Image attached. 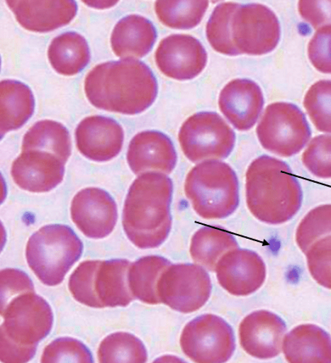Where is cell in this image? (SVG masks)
<instances>
[{"mask_svg": "<svg viewBox=\"0 0 331 363\" xmlns=\"http://www.w3.org/2000/svg\"><path fill=\"white\" fill-rule=\"evenodd\" d=\"M302 162L313 175L331 179V135L313 138L303 153Z\"/></svg>", "mask_w": 331, "mask_h": 363, "instance_id": "obj_36", "label": "cell"}, {"mask_svg": "<svg viewBox=\"0 0 331 363\" xmlns=\"http://www.w3.org/2000/svg\"><path fill=\"white\" fill-rule=\"evenodd\" d=\"M239 248L237 239L223 227L205 226L191 240L190 255L196 264L215 272L218 260L229 250Z\"/></svg>", "mask_w": 331, "mask_h": 363, "instance_id": "obj_27", "label": "cell"}, {"mask_svg": "<svg viewBox=\"0 0 331 363\" xmlns=\"http://www.w3.org/2000/svg\"><path fill=\"white\" fill-rule=\"evenodd\" d=\"M234 46L240 55H263L276 49L281 26L273 11L262 4H240L231 23Z\"/></svg>", "mask_w": 331, "mask_h": 363, "instance_id": "obj_11", "label": "cell"}, {"mask_svg": "<svg viewBox=\"0 0 331 363\" xmlns=\"http://www.w3.org/2000/svg\"><path fill=\"white\" fill-rule=\"evenodd\" d=\"M127 161L136 175L151 170L170 174L176 166L177 154L171 138L165 133L147 130L132 139Z\"/></svg>", "mask_w": 331, "mask_h": 363, "instance_id": "obj_20", "label": "cell"}, {"mask_svg": "<svg viewBox=\"0 0 331 363\" xmlns=\"http://www.w3.org/2000/svg\"><path fill=\"white\" fill-rule=\"evenodd\" d=\"M158 33L152 22L141 15L125 16L111 33V48L117 57L142 58L153 49Z\"/></svg>", "mask_w": 331, "mask_h": 363, "instance_id": "obj_22", "label": "cell"}, {"mask_svg": "<svg viewBox=\"0 0 331 363\" xmlns=\"http://www.w3.org/2000/svg\"><path fill=\"white\" fill-rule=\"evenodd\" d=\"M2 138L5 133L18 130L31 118L35 108V96L26 84L16 80L0 83Z\"/></svg>", "mask_w": 331, "mask_h": 363, "instance_id": "obj_24", "label": "cell"}, {"mask_svg": "<svg viewBox=\"0 0 331 363\" xmlns=\"http://www.w3.org/2000/svg\"><path fill=\"white\" fill-rule=\"evenodd\" d=\"M172 262L162 256H145L133 262L128 271V284L135 299L142 303L157 305L161 301L158 284Z\"/></svg>", "mask_w": 331, "mask_h": 363, "instance_id": "obj_26", "label": "cell"}, {"mask_svg": "<svg viewBox=\"0 0 331 363\" xmlns=\"http://www.w3.org/2000/svg\"><path fill=\"white\" fill-rule=\"evenodd\" d=\"M172 194V179L162 172H145L133 182L123 206V226L137 247H159L169 236Z\"/></svg>", "mask_w": 331, "mask_h": 363, "instance_id": "obj_2", "label": "cell"}, {"mask_svg": "<svg viewBox=\"0 0 331 363\" xmlns=\"http://www.w3.org/2000/svg\"><path fill=\"white\" fill-rule=\"evenodd\" d=\"M287 332L286 323L274 313L266 310L252 312L239 328L241 347L257 359H271L283 351Z\"/></svg>", "mask_w": 331, "mask_h": 363, "instance_id": "obj_16", "label": "cell"}, {"mask_svg": "<svg viewBox=\"0 0 331 363\" xmlns=\"http://www.w3.org/2000/svg\"><path fill=\"white\" fill-rule=\"evenodd\" d=\"M308 55L318 72L331 74V25L319 28L314 33L308 43Z\"/></svg>", "mask_w": 331, "mask_h": 363, "instance_id": "obj_37", "label": "cell"}, {"mask_svg": "<svg viewBox=\"0 0 331 363\" xmlns=\"http://www.w3.org/2000/svg\"><path fill=\"white\" fill-rule=\"evenodd\" d=\"M131 264L127 259L82 262L70 277V292L93 308L127 306L135 299L128 284Z\"/></svg>", "mask_w": 331, "mask_h": 363, "instance_id": "obj_6", "label": "cell"}, {"mask_svg": "<svg viewBox=\"0 0 331 363\" xmlns=\"http://www.w3.org/2000/svg\"><path fill=\"white\" fill-rule=\"evenodd\" d=\"M98 356L102 363H144L148 357L142 340L127 333H116L106 337L99 345Z\"/></svg>", "mask_w": 331, "mask_h": 363, "instance_id": "obj_30", "label": "cell"}, {"mask_svg": "<svg viewBox=\"0 0 331 363\" xmlns=\"http://www.w3.org/2000/svg\"><path fill=\"white\" fill-rule=\"evenodd\" d=\"M4 323L0 339V360L30 362L38 345L53 326V312L46 300L35 293L18 295L1 309Z\"/></svg>", "mask_w": 331, "mask_h": 363, "instance_id": "obj_4", "label": "cell"}, {"mask_svg": "<svg viewBox=\"0 0 331 363\" xmlns=\"http://www.w3.org/2000/svg\"><path fill=\"white\" fill-rule=\"evenodd\" d=\"M305 255L308 271L314 281L331 289V235L318 240Z\"/></svg>", "mask_w": 331, "mask_h": 363, "instance_id": "obj_35", "label": "cell"}, {"mask_svg": "<svg viewBox=\"0 0 331 363\" xmlns=\"http://www.w3.org/2000/svg\"><path fill=\"white\" fill-rule=\"evenodd\" d=\"M72 221L89 238L102 239L114 230L117 206L111 195L100 188H86L78 192L71 206Z\"/></svg>", "mask_w": 331, "mask_h": 363, "instance_id": "obj_15", "label": "cell"}, {"mask_svg": "<svg viewBox=\"0 0 331 363\" xmlns=\"http://www.w3.org/2000/svg\"><path fill=\"white\" fill-rule=\"evenodd\" d=\"M160 71L178 81H189L205 69L208 55L203 45L189 35H172L162 39L155 52Z\"/></svg>", "mask_w": 331, "mask_h": 363, "instance_id": "obj_13", "label": "cell"}, {"mask_svg": "<svg viewBox=\"0 0 331 363\" xmlns=\"http://www.w3.org/2000/svg\"><path fill=\"white\" fill-rule=\"evenodd\" d=\"M215 272L218 284L228 293L245 297L262 286L267 278V266L255 251L237 248L221 257Z\"/></svg>", "mask_w": 331, "mask_h": 363, "instance_id": "obj_14", "label": "cell"}, {"mask_svg": "<svg viewBox=\"0 0 331 363\" xmlns=\"http://www.w3.org/2000/svg\"><path fill=\"white\" fill-rule=\"evenodd\" d=\"M261 87L254 81L241 78L227 84L222 89L218 107L225 118L239 131L254 127L264 108Z\"/></svg>", "mask_w": 331, "mask_h": 363, "instance_id": "obj_19", "label": "cell"}, {"mask_svg": "<svg viewBox=\"0 0 331 363\" xmlns=\"http://www.w3.org/2000/svg\"><path fill=\"white\" fill-rule=\"evenodd\" d=\"M240 4L224 2L217 5L207 22L206 33L211 48L218 53L237 57L240 53L234 46L231 23L232 16Z\"/></svg>", "mask_w": 331, "mask_h": 363, "instance_id": "obj_31", "label": "cell"}, {"mask_svg": "<svg viewBox=\"0 0 331 363\" xmlns=\"http://www.w3.org/2000/svg\"><path fill=\"white\" fill-rule=\"evenodd\" d=\"M181 346L189 359L199 363H221L231 359L235 350L233 329L223 318L206 314L183 329Z\"/></svg>", "mask_w": 331, "mask_h": 363, "instance_id": "obj_10", "label": "cell"}, {"mask_svg": "<svg viewBox=\"0 0 331 363\" xmlns=\"http://www.w3.org/2000/svg\"><path fill=\"white\" fill-rule=\"evenodd\" d=\"M304 107L318 131L331 133V80L314 83L305 94Z\"/></svg>", "mask_w": 331, "mask_h": 363, "instance_id": "obj_32", "label": "cell"}, {"mask_svg": "<svg viewBox=\"0 0 331 363\" xmlns=\"http://www.w3.org/2000/svg\"><path fill=\"white\" fill-rule=\"evenodd\" d=\"M1 279V309L18 295L35 293L31 279L18 269L7 268L0 272Z\"/></svg>", "mask_w": 331, "mask_h": 363, "instance_id": "obj_38", "label": "cell"}, {"mask_svg": "<svg viewBox=\"0 0 331 363\" xmlns=\"http://www.w3.org/2000/svg\"><path fill=\"white\" fill-rule=\"evenodd\" d=\"M43 150L59 157L64 164L72 153L70 133L57 121L44 120L35 123L25 134L22 152Z\"/></svg>", "mask_w": 331, "mask_h": 363, "instance_id": "obj_28", "label": "cell"}, {"mask_svg": "<svg viewBox=\"0 0 331 363\" xmlns=\"http://www.w3.org/2000/svg\"><path fill=\"white\" fill-rule=\"evenodd\" d=\"M246 200L256 219L279 225L298 213L303 191L298 179L284 161L262 155L247 170Z\"/></svg>", "mask_w": 331, "mask_h": 363, "instance_id": "obj_3", "label": "cell"}, {"mask_svg": "<svg viewBox=\"0 0 331 363\" xmlns=\"http://www.w3.org/2000/svg\"><path fill=\"white\" fill-rule=\"evenodd\" d=\"M184 191L194 211L206 220H222L232 216L240 204L237 173L224 162H201L189 172Z\"/></svg>", "mask_w": 331, "mask_h": 363, "instance_id": "obj_5", "label": "cell"}, {"mask_svg": "<svg viewBox=\"0 0 331 363\" xmlns=\"http://www.w3.org/2000/svg\"><path fill=\"white\" fill-rule=\"evenodd\" d=\"M158 292L162 303L189 314L208 301L212 292L211 277L199 264H172L160 278Z\"/></svg>", "mask_w": 331, "mask_h": 363, "instance_id": "obj_12", "label": "cell"}, {"mask_svg": "<svg viewBox=\"0 0 331 363\" xmlns=\"http://www.w3.org/2000/svg\"><path fill=\"white\" fill-rule=\"evenodd\" d=\"M43 363L94 362L91 352L74 338L61 337L48 345L43 351Z\"/></svg>", "mask_w": 331, "mask_h": 363, "instance_id": "obj_34", "label": "cell"}, {"mask_svg": "<svg viewBox=\"0 0 331 363\" xmlns=\"http://www.w3.org/2000/svg\"><path fill=\"white\" fill-rule=\"evenodd\" d=\"M178 137L184 155L193 163L225 160L235 144L232 128L213 111H201L189 117Z\"/></svg>", "mask_w": 331, "mask_h": 363, "instance_id": "obj_9", "label": "cell"}, {"mask_svg": "<svg viewBox=\"0 0 331 363\" xmlns=\"http://www.w3.org/2000/svg\"><path fill=\"white\" fill-rule=\"evenodd\" d=\"M298 11L301 18L314 29L331 25V0H301L298 3Z\"/></svg>", "mask_w": 331, "mask_h": 363, "instance_id": "obj_39", "label": "cell"}, {"mask_svg": "<svg viewBox=\"0 0 331 363\" xmlns=\"http://www.w3.org/2000/svg\"><path fill=\"white\" fill-rule=\"evenodd\" d=\"M283 352L291 363H330L331 337L315 325H301L285 335Z\"/></svg>", "mask_w": 331, "mask_h": 363, "instance_id": "obj_23", "label": "cell"}, {"mask_svg": "<svg viewBox=\"0 0 331 363\" xmlns=\"http://www.w3.org/2000/svg\"><path fill=\"white\" fill-rule=\"evenodd\" d=\"M65 164L57 156L43 150H26L11 169L14 182L24 191L46 193L64 180Z\"/></svg>", "mask_w": 331, "mask_h": 363, "instance_id": "obj_17", "label": "cell"}, {"mask_svg": "<svg viewBox=\"0 0 331 363\" xmlns=\"http://www.w3.org/2000/svg\"><path fill=\"white\" fill-rule=\"evenodd\" d=\"M75 138L78 150L86 158L95 162H106L120 153L125 133L114 119L92 116L79 123Z\"/></svg>", "mask_w": 331, "mask_h": 363, "instance_id": "obj_18", "label": "cell"}, {"mask_svg": "<svg viewBox=\"0 0 331 363\" xmlns=\"http://www.w3.org/2000/svg\"><path fill=\"white\" fill-rule=\"evenodd\" d=\"M48 60L58 74L74 76L79 74L91 60V50L86 39L79 33L68 31L56 36L48 48Z\"/></svg>", "mask_w": 331, "mask_h": 363, "instance_id": "obj_25", "label": "cell"}, {"mask_svg": "<svg viewBox=\"0 0 331 363\" xmlns=\"http://www.w3.org/2000/svg\"><path fill=\"white\" fill-rule=\"evenodd\" d=\"M16 21L25 29L47 33L70 23L77 13L74 0H52V1H16L7 0Z\"/></svg>", "mask_w": 331, "mask_h": 363, "instance_id": "obj_21", "label": "cell"}, {"mask_svg": "<svg viewBox=\"0 0 331 363\" xmlns=\"http://www.w3.org/2000/svg\"><path fill=\"white\" fill-rule=\"evenodd\" d=\"M158 82L150 67L134 58L99 64L89 72L86 96L94 107L125 115L143 113L158 96Z\"/></svg>", "mask_w": 331, "mask_h": 363, "instance_id": "obj_1", "label": "cell"}, {"mask_svg": "<svg viewBox=\"0 0 331 363\" xmlns=\"http://www.w3.org/2000/svg\"><path fill=\"white\" fill-rule=\"evenodd\" d=\"M262 147L282 157H291L310 142L312 131L304 113L296 105L278 102L268 106L257 127Z\"/></svg>", "mask_w": 331, "mask_h": 363, "instance_id": "obj_8", "label": "cell"}, {"mask_svg": "<svg viewBox=\"0 0 331 363\" xmlns=\"http://www.w3.org/2000/svg\"><path fill=\"white\" fill-rule=\"evenodd\" d=\"M208 1L181 0V1H156L155 9L162 24L172 29L191 30L203 21Z\"/></svg>", "mask_w": 331, "mask_h": 363, "instance_id": "obj_29", "label": "cell"}, {"mask_svg": "<svg viewBox=\"0 0 331 363\" xmlns=\"http://www.w3.org/2000/svg\"><path fill=\"white\" fill-rule=\"evenodd\" d=\"M331 235V204L318 206L308 212L296 233L297 245L303 253L325 236Z\"/></svg>", "mask_w": 331, "mask_h": 363, "instance_id": "obj_33", "label": "cell"}, {"mask_svg": "<svg viewBox=\"0 0 331 363\" xmlns=\"http://www.w3.org/2000/svg\"><path fill=\"white\" fill-rule=\"evenodd\" d=\"M84 3L89 5V7H92L94 9H109V8H111L112 6H114V5H116L118 3V1L112 2V1H103V0H100V1H91V2L84 1Z\"/></svg>", "mask_w": 331, "mask_h": 363, "instance_id": "obj_40", "label": "cell"}, {"mask_svg": "<svg viewBox=\"0 0 331 363\" xmlns=\"http://www.w3.org/2000/svg\"><path fill=\"white\" fill-rule=\"evenodd\" d=\"M82 251L80 238L69 226L50 225L33 234L26 255L39 280L47 286H56L79 260Z\"/></svg>", "mask_w": 331, "mask_h": 363, "instance_id": "obj_7", "label": "cell"}]
</instances>
